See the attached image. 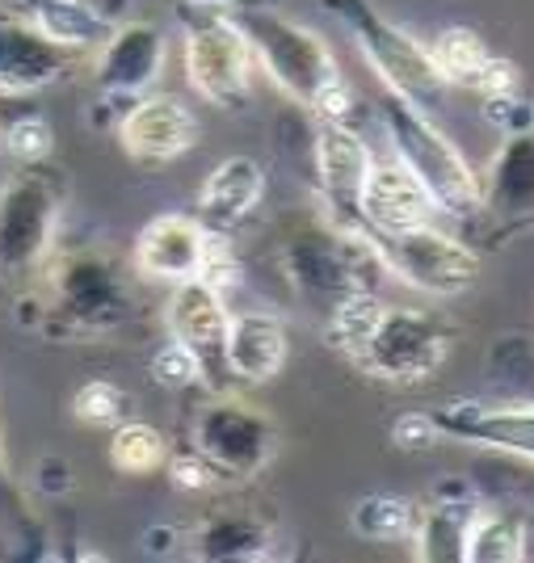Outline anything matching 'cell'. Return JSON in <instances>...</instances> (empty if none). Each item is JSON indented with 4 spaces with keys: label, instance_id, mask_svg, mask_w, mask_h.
<instances>
[{
    "label": "cell",
    "instance_id": "obj_33",
    "mask_svg": "<svg viewBox=\"0 0 534 563\" xmlns=\"http://www.w3.org/2000/svg\"><path fill=\"white\" fill-rule=\"evenodd\" d=\"M164 471H168V484L177 488V493H189V496H203V493H215L219 484H228L219 471L210 467L207 459L198 454L194 446L177 450V454H168V463H164Z\"/></svg>",
    "mask_w": 534,
    "mask_h": 563
},
{
    "label": "cell",
    "instance_id": "obj_36",
    "mask_svg": "<svg viewBox=\"0 0 534 563\" xmlns=\"http://www.w3.org/2000/svg\"><path fill=\"white\" fill-rule=\"evenodd\" d=\"M442 442L438 424L429 412H404L392 421V446L404 454H421V450H434Z\"/></svg>",
    "mask_w": 534,
    "mask_h": 563
},
{
    "label": "cell",
    "instance_id": "obj_30",
    "mask_svg": "<svg viewBox=\"0 0 534 563\" xmlns=\"http://www.w3.org/2000/svg\"><path fill=\"white\" fill-rule=\"evenodd\" d=\"M72 417L94 429H115L118 421L131 417V396L118 387L115 378H85L68 399Z\"/></svg>",
    "mask_w": 534,
    "mask_h": 563
},
{
    "label": "cell",
    "instance_id": "obj_11",
    "mask_svg": "<svg viewBox=\"0 0 534 563\" xmlns=\"http://www.w3.org/2000/svg\"><path fill=\"white\" fill-rule=\"evenodd\" d=\"M115 135L135 165L156 168L173 165L186 152H194L203 140V122H198L189 101H182L177 93H156L152 89V93L122 106Z\"/></svg>",
    "mask_w": 534,
    "mask_h": 563
},
{
    "label": "cell",
    "instance_id": "obj_2",
    "mask_svg": "<svg viewBox=\"0 0 534 563\" xmlns=\"http://www.w3.org/2000/svg\"><path fill=\"white\" fill-rule=\"evenodd\" d=\"M39 278H43V299H39L43 316L34 320V329L55 341L106 336L135 316L131 282L118 269V261L106 257L101 249L55 244Z\"/></svg>",
    "mask_w": 534,
    "mask_h": 563
},
{
    "label": "cell",
    "instance_id": "obj_16",
    "mask_svg": "<svg viewBox=\"0 0 534 563\" xmlns=\"http://www.w3.org/2000/svg\"><path fill=\"white\" fill-rule=\"evenodd\" d=\"M215 235L198 214L186 211H164L156 219H148L135 244H131V265L143 282H164L177 286L186 278H203L215 249Z\"/></svg>",
    "mask_w": 534,
    "mask_h": 563
},
{
    "label": "cell",
    "instance_id": "obj_8",
    "mask_svg": "<svg viewBox=\"0 0 534 563\" xmlns=\"http://www.w3.org/2000/svg\"><path fill=\"white\" fill-rule=\"evenodd\" d=\"M182 71L207 106L236 114L253 101V47L232 9L182 4Z\"/></svg>",
    "mask_w": 534,
    "mask_h": 563
},
{
    "label": "cell",
    "instance_id": "obj_21",
    "mask_svg": "<svg viewBox=\"0 0 534 563\" xmlns=\"http://www.w3.org/2000/svg\"><path fill=\"white\" fill-rule=\"evenodd\" d=\"M291 357V332L274 311H232L228 341H224V371L228 383L261 387L286 371Z\"/></svg>",
    "mask_w": 534,
    "mask_h": 563
},
{
    "label": "cell",
    "instance_id": "obj_29",
    "mask_svg": "<svg viewBox=\"0 0 534 563\" xmlns=\"http://www.w3.org/2000/svg\"><path fill=\"white\" fill-rule=\"evenodd\" d=\"M488 378L501 391V399H526L534 404V341L513 332L497 336L488 350Z\"/></svg>",
    "mask_w": 534,
    "mask_h": 563
},
{
    "label": "cell",
    "instance_id": "obj_13",
    "mask_svg": "<svg viewBox=\"0 0 534 563\" xmlns=\"http://www.w3.org/2000/svg\"><path fill=\"white\" fill-rule=\"evenodd\" d=\"M371 165L374 147L353 122H312V168L328 219L358 223V198L371 177Z\"/></svg>",
    "mask_w": 534,
    "mask_h": 563
},
{
    "label": "cell",
    "instance_id": "obj_26",
    "mask_svg": "<svg viewBox=\"0 0 534 563\" xmlns=\"http://www.w3.org/2000/svg\"><path fill=\"white\" fill-rule=\"evenodd\" d=\"M168 454H173V446H168V438H164L152 421L127 417V421H118L115 429H110L106 459H110V467H115L118 475H127V479H143V475L164 471Z\"/></svg>",
    "mask_w": 534,
    "mask_h": 563
},
{
    "label": "cell",
    "instance_id": "obj_39",
    "mask_svg": "<svg viewBox=\"0 0 534 563\" xmlns=\"http://www.w3.org/2000/svg\"><path fill=\"white\" fill-rule=\"evenodd\" d=\"M531 521H534V500H531Z\"/></svg>",
    "mask_w": 534,
    "mask_h": 563
},
{
    "label": "cell",
    "instance_id": "obj_28",
    "mask_svg": "<svg viewBox=\"0 0 534 563\" xmlns=\"http://www.w3.org/2000/svg\"><path fill=\"white\" fill-rule=\"evenodd\" d=\"M349 526L367 542H408L413 526H417V500L395 493H371L353 505Z\"/></svg>",
    "mask_w": 534,
    "mask_h": 563
},
{
    "label": "cell",
    "instance_id": "obj_32",
    "mask_svg": "<svg viewBox=\"0 0 534 563\" xmlns=\"http://www.w3.org/2000/svg\"><path fill=\"white\" fill-rule=\"evenodd\" d=\"M148 375L152 383L161 387V391H194V387H203L207 383V371H203V362H198V353L186 350L182 341H164L161 350L152 353V362H148Z\"/></svg>",
    "mask_w": 534,
    "mask_h": 563
},
{
    "label": "cell",
    "instance_id": "obj_37",
    "mask_svg": "<svg viewBox=\"0 0 534 563\" xmlns=\"http://www.w3.org/2000/svg\"><path fill=\"white\" fill-rule=\"evenodd\" d=\"M72 467L64 463V459H43L39 467H34V484H39V493H47V496H68L72 493Z\"/></svg>",
    "mask_w": 534,
    "mask_h": 563
},
{
    "label": "cell",
    "instance_id": "obj_4",
    "mask_svg": "<svg viewBox=\"0 0 534 563\" xmlns=\"http://www.w3.org/2000/svg\"><path fill=\"white\" fill-rule=\"evenodd\" d=\"M232 13L253 47L257 71H265L270 85L299 110H312V101L325 93L328 85L341 80V64L320 30L295 22L270 4H249V0L236 4Z\"/></svg>",
    "mask_w": 534,
    "mask_h": 563
},
{
    "label": "cell",
    "instance_id": "obj_25",
    "mask_svg": "<svg viewBox=\"0 0 534 563\" xmlns=\"http://www.w3.org/2000/svg\"><path fill=\"white\" fill-rule=\"evenodd\" d=\"M531 555V514L501 500H480L467 530L464 563H522Z\"/></svg>",
    "mask_w": 534,
    "mask_h": 563
},
{
    "label": "cell",
    "instance_id": "obj_6",
    "mask_svg": "<svg viewBox=\"0 0 534 563\" xmlns=\"http://www.w3.org/2000/svg\"><path fill=\"white\" fill-rule=\"evenodd\" d=\"M455 350V329L413 303H388L379 307L371 332L362 336V345L349 353L367 378L392 383V387H421L446 366V357Z\"/></svg>",
    "mask_w": 534,
    "mask_h": 563
},
{
    "label": "cell",
    "instance_id": "obj_3",
    "mask_svg": "<svg viewBox=\"0 0 534 563\" xmlns=\"http://www.w3.org/2000/svg\"><path fill=\"white\" fill-rule=\"evenodd\" d=\"M379 122H383L392 156L413 168V177L429 189L442 219H476L480 214V173L464 156V147L434 122L429 110L383 93Z\"/></svg>",
    "mask_w": 534,
    "mask_h": 563
},
{
    "label": "cell",
    "instance_id": "obj_1",
    "mask_svg": "<svg viewBox=\"0 0 534 563\" xmlns=\"http://www.w3.org/2000/svg\"><path fill=\"white\" fill-rule=\"evenodd\" d=\"M274 261L282 286L320 311L358 290H379L383 278H392L379 253V240L358 223L328 219L325 211L295 214L279 232Z\"/></svg>",
    "mask_w": 534,
    "mask_h": 563
},
{
    "label": "cell",
    "instance_id": "obj_24",
    "mask_svg": "<svg viewBox=\"0 0 534 563\" xmlns=\"http://www.w3.org/2000/svg\"><path fill=\"white\" fill-rule=\"evenodd\" d=\"M189 547H194V560L207 563L274 560L279 530L270 517L249 514V509H215L189 530Z\"/></svg>",
    "mask_w": 534,
    "mask_h": 563
},
{
    "label": "cell",
    "instance_id": "obj_20",
    "mask_svg": "<svg viewBox=\"0 0 534 563\" xmlns=\"http://www.w3.org/2000/svg\"><path fill=\"white\" fill-rule=\"evenodd\" d=\"M480 488L467 479H446L434 488L429 500L417 505V526H413V560L421 563H464L467 530L480 509Z\"/></svg>",
    "mask_w": 534,
    "mask_h": 563
},
{
    "label": "cell",
    "instance_id": "obj_7",
    "mask_svg": "<svg viewBox=\"0 0 534 563\" xmlns=\"http://www.w3.org/2000/svg\"><path fill=\"white\" fill-rule=\"evenodd\" d=\"M64 228V181L47 165L18 168L0 186V286L39 278Z\"/></svg>",
    "mask_w": 534,
    "mask_h": 563
},
{
    "label": "cell",
    "instance_id": "obj_31",
    "mask_svg": "<svg viewBox=\"0 0 534 563\" xmlns=\"http://www.w3.org/2000/svg\"><path fill=\"white\" fill-rule=\"evenodd\" d=\"M0 152L22 168L47 165L55 156V126L43 114H18L0 126Z\"/></svg>",
    "mask_w": 534,
    "mask_h": 563
},
{
    "label": "cell",
    "instance_id": "obj_12",
    "mask_svg": "<svg viewBox=\"0 0 534 563\" xmlns=\"http://www.w3.org/2000/svg\"><path fill=\"white\" fill-rule=\"evenodd\" d=\"M429 417L442 438L534 467V404L526 399H446Z\"/></svg>",
    "mask_w": 534,
    "mask_h": 563
},
{
    "label": "cell",
    "instance_id": "obj_34",
    "mask_svg": "<svg viewBox=\"0 0 534 563\" xmlns=\"http://www.w3.org/2000/svg\"><path fill=\"white\" fill-rule=\"evenodd\" d=\"M484 110V122L497 131V135H522V131H534V101L522 89H513V93H501V97H484L480 101Z\"/></svg>",
    "mask_w": 534,
    "mask_h": 563
},
{
    "label": "cell",
    "instance_id": "obj_9",
    "mask_svg": "<svg viewBox=\"0 0 534 563\" xmlns=\"http://www.w3.org/2000/svg\"><path fill=\"white\" fill-rule=\"evenodd\" d=\"M189 446L207 459L228 484L257 479L279 454V424L265 408L249 404L232 391L215 396L194 412L189 424Z\"/></svg>",
    "mask_w": 534,
    "mask_h": 563
},
{
    "label": "cell",
    "instance_id": "obj_38",
    "mask_svg": "<svg viewBox=\"0 0 534 563\" xmlns=\"http://www.w3.org/2000/svg\"><path fill=\"white\" fill-rule=\"evenodd\" d=\"M189 9H236V4H244V0H182Z\"/></svg>",
    "mask_w": 534,
    "mask_h": 563
},
{
    "label": "cell",
    "instance_id": "obj_10",
    "mask_svg": "<svg viewBox=\"0 0 534 563\" xmlns=\"http://www.w3.org/2000/svg\"><path fill=\"white\" fill-rule=\"evenodd\" d=\"M374 240L388 274L425 299H459L480 282V253L464 235L446 232L438 219L408 232L374 235Z\"/></svg>",
    "mask_w": 534,
    "mask_h": 563
},
{
    "label": "cell",
    "instance_id": "obj_15",
    "mask_svg": "<svg viewBox=\"0 0 534 563\" xmlns=\"http://www.w3.org/2000/svg\"><path fill=\"white\" fill-rule=\"evenodd\" d=\"M228 320L232 307L219 286L207 278H186L168 286L164 299V329L173 341H182L186 350L198 353L203 371H207V387L215 383L219 391H228V371H224V341H228Z\"/></svg>",
    "mask_w": 534,
    "mask_h": 563
},
{
    "label": "cell",
    "instance_id": "obj_22",
    "mask_svg": "<svg viewBox=\"0 0 534 563\" xmlns=\"http://www.w3.org/2000/svg\"><path fill=\"white\" fill-rule=\"evenodd\" d=\"M265 189H270V177L261 161L253 156H228L207 173V181L198 189V207L194 214L207 223L210 232L232 235L236 228H244L261 202H265Z\"/></svg>",
    "mask_w": 534,
    "mask_h": 563
},
{
    "label": "cell",
    "instance_id": "obj_27",
    "mask_svg": "<svg viewBox=\"0 0 534 563\" xmlns=\"http://www.w3.org/2000/svg\"><path fill=\"white\" fill-rule=\"evenodd\" d=\"M425 47H429V59H434V68H438V76L450 89H467L476 80V71L484 68V59L492 55L484 34L471 30V25H446Z\"/></svg>",
    "mask_w": 534,
    "mask_h": 563
},
{
    "label": "cell",
    "instance_id": "obj_23",
    "mask_svg": "<svg viewBox=\"0 0 534 563\" xmlns=\"http://www.w3.org/2000/svg\"><path fill=\"white\" fill-rule=\"evenodd\" d=\"M55 47L89 59L118 25L122 0H13Z\"/></svg>",
    "mask_w": 534,
    "mask_h": 563
},
{
    "label": "cell",
    "instance_id": "obj_19",
    "mask_svg": "<svg viewBox=\"0 0 534 563\" xmlns=\"http://www.w3.org/2000/svg\"><path fill=\"white\" fill-rule=\"evenodd\" d=\"M442 219L429 189L413 177V168L400 165L395 156H374L371 177L358 198V223L371 235H395Z\"/></svg>",
    "mask_w": 534,
    "mask_h": 563
},
{
    "label": "cell",
    "instance_id": "obj_5",
    "mask_svg": "<svg viewBox=\"0 0 534 563\" xmlns=\"http://www.w3.org/2000/svg\"><path fill=\"white\" fill-rule=\"evenodd\" d=\"M325 4L341 18L358 55L367 59L374 80L383 85V93L400 97L408 106H421L429 114L438 110L442 97L450 93V85L438 76L434 59H429V47L421 43L417 34H408L392 18H383L371 0H325Z\"/></svg>",
    "mask_w": 534,
    "mask_h": 563
},
{
    "label": "cell",
    "instance_id": "obj_14",
    "mask_svg": "<svg viewBox=\"0 0 534 563\" xmlns=\"http://www.w3.org/2000/svg\"><path fill=\"white\" fill-rule=\"evenodd\" d=\"M80 55L55 47L13 0H0V97H34L68 80Z\"/></svg>",
    "mask_w": 534,
    "mask_h": 563
},
{
    "label": "cell",
    "instance_id": "obj_35",
    "mask_svg": "<svg viewBox=\"0 0 534 563\" xmlns=\"http://www.w3.org/2000/svg\"><path fill=\"white\" fill-rule=\"evenodd\" d=\"M467 89L480 97V101H484V97L513 93V89H522V68H517L513 59H505V55L492 51V55L484 59V68L476 71V80H471Z\"/></svg>",
    "mask_w": 534,
    "mask_h": 563
},
{
    "label": "cell",
    "instance_id": "obj_17",
    "mask_svg": "<svg viewBox=\"0 0 534 563\" xmlns=\"http://www.w3.org/2000/svg\"><path fill=\"white\" fill-rule=\"evenodd\" d=\"M168 64V34L152 22H118L94 51V80L106 101H135L161 85Z\"/></svg>",
    "mask_w": 534,
    "mask_h": 563
},
{
    "label": "cell",
    "instance_id": "obj_18",
    "mask_svg": "<svg viewBox=\"0 0 534 563\" xmlns=\"http://www.w3.org/2000/svg\"><path fill=\"white\" fill-rule=\"evenodd\" d=\"M480 214L505 235L534 223V131L501 135L480 173Z\"/></svg>",
    "mask_w": 534,
    "mask_h": 563
}]
</instances>
